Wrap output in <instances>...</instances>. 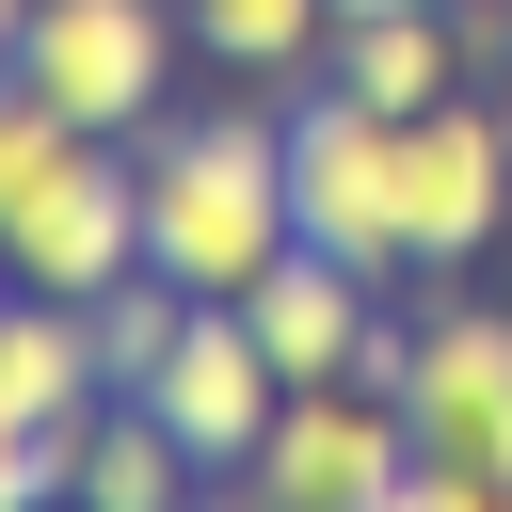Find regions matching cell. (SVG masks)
Here are the masks:
<instances>
[{
	"label": "cell",
	"instance_id": "1",
	"mask_svg": "<svg viewBox=\"0 0 512 512\" xmlns=\"http://www.w3.org/2000/svg\"><path fill=\"white\" fill-rule=\"evenodd\" d=\"M144 272H176L192 304H240L304 224H288V112H144Z\"/></svg>",
	"mask_w": 512,
	"mask_h": 512
},
{
	"label": "cell",
	"instance_id": "2",
	"mask_svg": "<svg viewBox=\"0 0 512 512\" xmlns=\"http://www.w3.org/2000/svg\"><path fill=\"white\" fill-rule=\"evenodd\" d=\"M288 224H304L320 256H352L368 288L416 272V240H400V112H368L352 80L288 96Z\"/></svg>",
	"mask_w": 512,
	"mask_h": 512
},
{
	"label": "cell",
	"instance_id": "3",
	"mask_svg": "<svg viewBox=\"0 0 512 512\" xmlns=\"http://www.w3.org/2000/svg\"><path fill=\"white\" fill-rule=\"evenodd\" d=\"M496 224H512V96H432V112H400V240H416V272L448 288V272H480L496 256Z\"/></svg>",
	"mask_w": 512,
	"mask_h": 512
},
{
	"label": "cell",
	"instance_id": "4",
	"mask_svg": "<svg viewBox=\"0 0 512 512\" xmlns=\"http://www.w3.org/2000/svg\"><path fill=\"white\" fill-rule=\"evenodd\" d=\"M176 48H192V16L176 0H32V48H16V80L64 112V128H144L160 96H176Z\"/></svg>",
	"mask_w": 512,
	"mask_h": 512
},
{
	"label": "cell",
	"instance_id": "5",
	"mask_svg": "<svg viewBox=\"0 0 512 512\" xmlns=\"http://www.w3.org/2000/svg\"><path fill=\"white\" fill-rule=\"evenodd\" d=\"M400 480H416V416H400L384 384H288L272 448L240 464L256 512H384Z\"/></svg>",
	"mask_w": 512,
	"mask_h": 512
},
{
	"label": "cell",
	"instance_id": "6",
	"mask_svg": "<svg viewBox=\"0 0 512 512\" xmlns=\"http://www.w3.org/2000/svg\"><path fill=\"white\" fill-rule=\"evenodd\" d=\"M0 256H16V288H48V304H96V288H128L144 272V160L96 128V144H64L48 160V192L0 224Z\"/></svg>",
	"mask_w": 512,
	"mask_h": 512
},
{
	"label": "cell",
	"instance_id": "7",
	"mask_svg": "<svg viewBox=\"0 0 512 512\" xmlns=\"http://www.w3.org/2000/svg\"><path fill=\"white\" fill-rule=\"evenodd\" d=\"M400 416H416V448H432V464L512 480V304H480V288L448 272V288H432V320H416Z\"/></svg>",
	"mask_w": 512,
	"mask_h": 512
},
{
	"label": "cell",
	"instance_id": "8",
	"mask_svg": "<svg viewBox=\"0 0 512 512\" xmlns=\"http://www.w3.org/2000/svg\"><path fill=\"white\" fill-rule=\"evenodd\" d=\"M144 400H160V432H176L208 480H240V464L272 448V416H288V368H272V336H256L240 304H192L176 352L144 368Z\"/></svg>",
	"mask_w": 512,
	"mask_h": 512
},
{
	"label": "cell",
	"instance_id": "9",
	"mask_svg": "<svg viewBox=\"0 0 512 512\" xmlns=\"http://www.w3.org/2000/svg\"><path fill=\"white\" fill-rule=\"evenodd\" d=\"M240 320L272 336V368L288 384H352V352H368V320H384V288L352 272V256H320V240H288L256 288H240Z\"/></svg>",
	"mask_w": 512,
	"mask_h": 512
},
{
	"label": "cell",
	"instance_id": "10",
	"mask_svg": "<svg viewBox=\"0 0 512 512\" xmlns=\"http://www.w3.org/2000/svg\"><path fill=\"white\" fill-rule=\"evenodd\" d=\"M64 496H96V512H208V464L160 432L144 384H112V400H80V432H64Z\"/></svg>",
	"mask_w": 512,
	"mask_h": 512
},
{
	"label": "cell",
	"instance_id": "11",
	"mask_svg": "<svg viewBox=\"0 0 512 512\" xmlns=\"http://www.w3.org/2000/svg\"><path fill=\"white\" fill-rule=\"evenodd\" d=\"M320 80H352L368 112H432V96H464V48H448V16H336Z\"/></svg>",
	"mask_w": 512,
	"mask_h": 512
},
{
	"label": "cell",
	"instance_id": "12",
	"mask_svg": "<svg viewBox=\"0 0 512 512\" xmlns=\"http://www.w3.org/2000/svg\"><path fill=\"white\" fill-rule=\"evenodd\" d=\"M176 16H192V48L224 80H304L336 48V0H176Z\"/></svg>",
	"mask_w": 512,
	"mask_h": 512
},
{
	"label": "cell",
	"instance_id": "13",
	"mask_svg": "<svg viewBox=\"0 0 512 512\" xmlns=\"http://www.w3.org/2000/svg\"><path fill=\"white\" fill-rule=\"evenodd\" d=\"M176 320H192V288H176V272H128V288H96V384H144V368L176 352Z\"/></svg>",
	"mask_w": 512,
	"mask_h": 512
},
{
	"label": "cell",
	"instance_id": "14",
	"mask_svg": "<svg viewBox=\"0 0 512 512\" xmlns=\"http://www.w3.org/2000/svg\"><path fill=\"white\" fill-rule=\"evenodd\" d=\"M64 144H96V128H64V112L32 96V80H0V224H16L32 192H48V160H64Z\"/></svg>",
	"mask_w": 512,
	"mask_h": 512
},
{
	"label": "cell",
	"instance_id": "15",
	"mask_svg": "<svg viewBox=\"0 0 512 512\" xmlns=\"http://www.w3.org/2000/svg\"><path fill=\"white\" fill-rule=\"evenodd\" d=\"M384 512H512V480H480V464H432V448H416V480H400Z\"/></svg>",
	"mask_w": 512,
	"mask_h": 512
},
{
	"label": "cell",
	"instance_id": "16",
	"mask_svg": "<svg viewBox=\"0 0 512 512\" xmlns=\"http://www.w3.org/2000/svg\"><path fill=\"white\" fill-rule=\"evenodd\" d=\"M16 48H32V0H0V80H16Z\"/></svg>",
	"mask_w": 512,
	"mask_h": 512
},
{
	"label": "cell",
	"instance_id": "17",
	"mask_svg": "<svg viewBox=\"0 0 512 512\" xmlns=\"http://www.w3.org/2000/svg\"><path fill=\"white\" fill-rule=\"evenodd\" d=\"M48 512H96V496H48Z\"/></svg>",
	"mask_w": 512,
	"mask_h": 512
}]
</instances>
